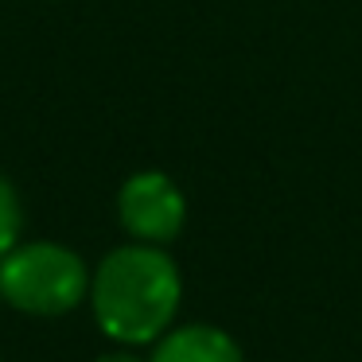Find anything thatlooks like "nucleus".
Instances as JSON below:
<instances>
[{
	"instance_id": "nucleus-1",
	"label": "nucleus",
	"mask_w": 362,
	"mask_h": 362,
	"mask_svg": "<svg viewBox=\"0 0 362 362\" xmlns=\"http://www.w3.org/2000/svg\"><path fill=\"white\" fill-rule=\"evenodd\" d=\"M183 300V276L172 253L148 242L110 250L90 276V308L105 339L148 346L172 327Z\"/></svg>"
},
{
	"instance_id": "nucleus-2",
	"label": "nucleus",
	"mask_w": 362,
	"mask_h": 362,
	"mask_svg": "<svg viewBox=\"0 0 362 362\" xmlns=\"http://www.w3.org/2000/svg\"><path fill=\"white\" fill-rule=\"evenodd\" d=\"M90 265L63 242H20L0 257V300L35 320H55L90 300Z\"/></svg>"
},
{
	"instance_id": "nucleus-3",
	"label": "nucleus",
	"mask_w": 362,
	"mask_h": 362,
	"mask_svg": "<svg viewBox=\"0 0 362 362\" xmlns=\"http://www.w3.org/2000/svg\"><path fill=\"white\" fill-rule=\"evenodd\" d=\"M117 218L125 234H133V242L164 245L180 238L183 222H187V199L172 175L136 172L117 191Z\"/></svg>"
},
{
	"instance_id": "nucleus-5",
	"label": "nucleus",
	"mask_w": 362,
	"mask_h": 362,
	"mask_svg": "<svg viewBox=\"0 0 362 362\" xmlns=\"http://www.w3.org/2000/svg\"><path fill=\"white\" fill-rule=\"evenodd\" d=\"M20 234H24V203H20L8 175H0V257L16 250Z\"/></svg>"
},
{
	"instance_id": "nucleus-4",
	"label": "nucleus",
	"mask_w": 362,
	"mask_h": 362,
	"mask_svg": "<svg viewBox=\"0 0 362 362\" xmlns=\"http://www.w3.org/2000/svg\"><path fill=\"white\" fill-rule=\"evenodd\" d=\"M148 362H245V354L230 331L214 323H183V327H168L152 343Z\"/></svg>"
},
{
	"instance_id": "nucleus-6",
	"label": "nucleus",
	"mask_w": 362,
	"mask_h": 362,
	"mask_svg": "<svg viewBox=\"0 0 362 362\" xmlns=\"http://www.w3.org/2000/svg\"><path fill=\"white\" fill-rule=\"evenodd\" d=\"M94 362H144V358H136L133 351H125V346H121V351H105V354H98Z\"/></svg>"
}]
</instances>
